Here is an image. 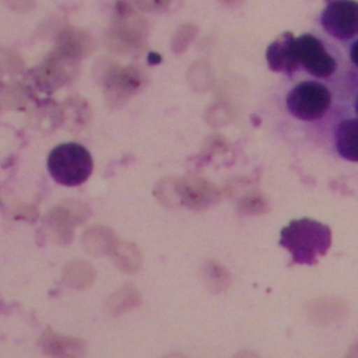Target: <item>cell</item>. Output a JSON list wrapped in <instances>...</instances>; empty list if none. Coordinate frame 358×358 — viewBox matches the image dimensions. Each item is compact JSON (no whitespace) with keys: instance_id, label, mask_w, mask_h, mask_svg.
<instances>
[{"instance_id":"cell-1","label":"cell","mask_w":358,"mask_h":358,"mask_svg":"<svg viewBox=\"0 0 358 358\" xmlns=\"http://www.w3.org/2000/svg\"><path fill=\"white\" fill-rule=\"evenodd\" d=\"M280 245L285 248L296 264H315L331 245V231L327 225L312 220H292L281 229Z\"/></svg>"},{"instance_id":"cell-2","label":"cell","mask_w":358,"mask_h":358,"mask_svg":"<svg viewBox=\"0 0 358 358\" xmlns=\"http://www.w3.org/2000/svg\"><path fill=\"white\" fill-rule=\"evenodd\" d=\"M48 169L56 182L64 186H77L91 175L92 158L83 145L64 143L50 151Z\"/></svg>"},{"instance_id":"cell-3","label":"cell","mask_w":358,"mask_h":358,"mask_svg":"<svg viewBox=\"0 0 358 358\" xmlns=\"http://www.w3.org/2000/svg\"><path fill=\"white\" fill-rule=\"evenodd\" d=\"M147 24L133 11L127 0H119L115 7V20L105 35L106 46L124 53L137 49L145 39Z\"/></svg>"},{"instance_id":"cell-4","label":"cell","mask_w":358,"mask_h":358,"mask_svg":"<svg viewBox=\"0 0 358 358\" xmlns=\"http://www.w3.org/2000/svg\"><path fill=\"white\" fill-rule=\"evenodd\" d=\"M287 109L299 120H317L331 103L329 88L317 81H302L287 94Z\"/></svg>"},{"instance_id":"cell-5","label":"cell","mask_w":358,"mask_h":358,"mask_svg":"<svg viewBox=\"0 0 358 358\" xmlns=\"http://www.w3.org/2000/svg\"><path fill=\"white\" fill-rule=\"evenodd\" d=\"M106 99L110 103H120L136 94L144 83V74L133 66L106 64L99 77Z\"/></svg>"},{"instance_id":"cell-6","label":"cell","mask_w":358,"mask_h":358,"mask_svg":"<svg viewBox=\"0 0 358 358\" xmlns=\"http://www.w3.org/2000/svg\"><path fill=\"white\" fill-rule=\"evenodd\" d=\"M294 50L298 64L315 77H330L337 67L333 56L315 35L302 34L301 36H295Z\"/></svg>"},{"instance_id":"cell-7","label":"cell","mask_w":358,"mask_h":358,"mask_svg":"<svg viewBox=\"0 0 358 358\" xmlns=\"http://www.w3.org/2000/svg\"><path fill=\"white\" fill-rule=\"evenodd\" d=\"M320 24L324 31L337 39H350L358 35V1H329L320 14Z\"/></svg>"},{"instance_id":"cell-8","label":"cell","mask_w":358,"mask_h":358,"mask_svg":"<svg viewBox=\"0 0 358 358\" xmlns=\"http://www.w3.org/2000/svg\"><path fill=\"white\" fill-rule=\"evenodd\" d=\"M78 66L80 62L73 60L55 49L36 67V83L45 91H55L76 77Z\"/></svg>"},{"instance_id":"cell-9","label":"cell","mask_w":358,"mask_h":358,"mask_svg":"<svg viewBox=\"0 0 358 358\" xmlns=\"http://www.w3.org/2000/svg\"><path fill=\"white\" fill-rule=\"evenodd\" d=\"M295 36L292 32H282L266 49V60L270 70L291 76L299 64L294 50Z\"/></svg>"},{"instance_id":"cell-10","label":"cell","mask_w":358,"mask_h":358,"mask_svg":"<svg viewBox=\"0 0 358 358\" xmlns=\"http://www.w3.org/2000/svg\"><path fill=\"white\" fill-rule=\"evenodd\" d=\"M94 48L95 42L92 36L78 28L67 27L62 29L56 38V50L77 62L91 55Z\"/></svg>"},{"instance_id":"cell-11","label":"cell","mask_w":358,"mask_h":358,"mask_svg":"<svg viewBox=\"0 0 358 358\" xmlns=\"http://www.w3.org/2000/svg\"><path fill=\"white\" fill-rule=\"evenodd\" d=\"M334 141L343 158L358 162V119L341 120L336 129Z\"/></svg>"},{"instance_id":"cell-12","label":"cell","mask_w":358,"mask_h":358,"mask_svg":"<svg viewBox=\"0 0 358 358\" xmlns=\"http://www.w3.org/2000/svg\"><path fill=\"white\" fill-rule=\"evenodd\" d=\"M90 106L87 105L85 99H81L78 96H73L66 99V102L60 106L59 116L60 122L69 124L71 129H76V126L83 127L90 120Z\"/></svg>"},{"instance_id":"cell-13","label":"cell","mask_w":358,"mask_h":358,"mask_svg":"<svg viewBox=\"0 0 358 358\" xmlns=\"http://www.w3.org/2000/svg\"><path fill=\"white\" fill-rule=\"evenodd\" d=\"M185 196L189 203L197 207H204L214 203L218 199V190L203 179H190L185 183Z\"/></svg>"},{"instance_id":"cell-14","label":"cell","mask_w":358,"mask_h":358,"mask_svg":"<svg viewBox=\"0 0 358 358\" xmlns=\"http://www.w3.org/2000/svg\"><path fill=\"white\" fill-rule=\"evenodd\" d=\"M312 315H313V319H316L317 322L329 323V322L338 320L340 316H344L345 315V306L341 302L324 299V301L316 302L313 305Z\"/></svg>"},{"instance_id":"cell-15","label":"cell","mask_w":358,"mask_h":358,"mask_svg":"<svg viewBox=\"0 0 358 358\" xmlns=\"http://www.w3.org/2000/svg\"><path fill=\"white\" fill-rule=\"evenodd\" d=\"M239 210L243 214H264L268 210V204L259 192H250L242 199Z\"/></svg>"},{"instance_id":"cell-16","label":"cell","mask_w":358,"mask_h":358,"mask_svg":"<svg viewBox=\"0 0 358 358\" xmlns=\"http://www.w3.org/2000/svg\"><path fill=\"white\" fill-rule=\"evenodd\" d=\"M183 0H133L140 11L147 13H165L180 7Z\"/></svg>"},{"instance_id":"cell-17","label":"cell","mask_w":358,"mask_h":358,"mask_svg":"<svg viewBox=\"0 0 358 358\" xmlns=\"http://www.w3.org/2000/svg\"><path fill=\"white\" fill-rule=\"evenodd\" d=\"M196 34H197V27L193 24H186L179 27L172 38V50L175 53H182L183 50H186V48L193 41Z\"/></svg>"},{"instance_id":"cell-18","label":"cell","mask_w":358,"mask_h":358,"mask_svg":"<svg viewBox=\"0 0 358 358\" xmlns=\"http://www.w3.org/2000/svg\"><path fill=\"white\" fill-rule=\"evenodd\" d=\"M11 10L18 13L31 11L35 7L36 0H3Z\"/></svg>"},{"instance_id":"cell-19","label":"cell","mask_w":358,"mask_h":358,"mask_svg":"<svg viewBox=\"0 0 358 358\" xmlns=\"http://www.w3.org/2000/svg\"><path fill=\"white\" fill-rule=\"evenodd\" d=\"M350 57H351V62L358 67V39L352 43L350 49Z\"/></svg>"},{"instance_id":"cell-20","label":"cell","mask_w":358,"mask_h":358,"mask_svg":"<svg viewBox=\"0 0 358 358\" xmlns=\"http://www.w3.org/2000/svg\"><path fill=\"white\" fill-rule=\"evenodd\" d=\"M344 358H358V343L352 344V345L348 348V351L345 352Z\"/></svg>"},{"instance_id":"cell-21","label":"cell","mask_w":358,"mask_h":358,"mask_svg":"<svg viewBox=\"0 0 358 358\" xmlns=\"http://www.w3.org/2000/svg\"><path fill=\"white\" fill-rule=\"evenodd\" d=\"M224 6H229V7H232V6H238V4H241L243 0H220Z\"/></svg>"},{"instance_id":"cell-22","label":"cell","mask_w":358,"mask_h":358,"mask_svg":"<svg viewBox=\"0 0 358 358\" xmlns=\"http://www.w3.org/2000/svg\"><path fill=\"white\" fill-rule=\"evenodd\" d=\"M355 112H357V115H358V98H357V101H355Z\"/></svg>"}]
</instances>
